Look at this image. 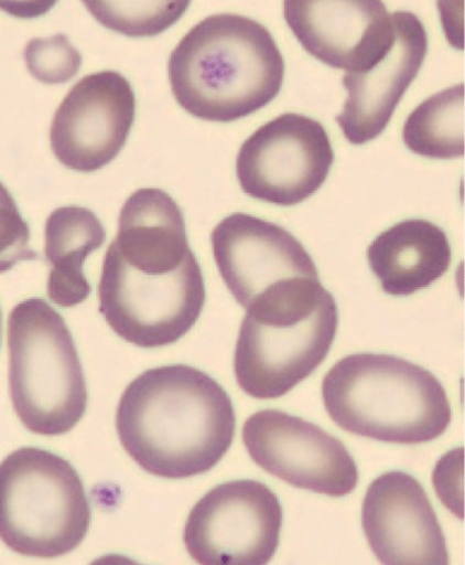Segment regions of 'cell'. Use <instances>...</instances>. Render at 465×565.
Returning <instances> with one entry per match:
<instances>
[{
  "label": "cell",
  "mask_w": 465,
  "mask_h": 565,
  "mask_svg": "<svg viewBox=\"0 0 465 565\" xmlns=\"http://www.w3.org/2000/svg\"><path fill=\"white\" fill-rule=\"evenodd\" d=\"M31 231L8 188L0 181V274L17 264L40 259L30 246Z\"/></svg>",
  "instance_id": "cell-21"
},
{
  "label": "cell",
  "mask_w": 465,
  "mask_h": 565,
  "mask_svg": "<svg viewBox=\"0 0 465 565\" xmlns=\"http://www.w3.org/2000/svg\"><path fill=\"white\" fill-rule=\"evenodd\" d=\"M333 163L334 150L322 124L299 114H285L245 141L236 173L249 198L291 207L320 190Z\"/></svg>",
  "instance_id": "cell-8"
},
{
  "label": "cell",
  "mask_w": 465,
  "mask_h": 565,
  "mask_svg": "<svg viewBox=\"0 0 465 565\" xmlns=\"http://www.w3.org/2000/svg\"><path fill=\"white\" fill-rule=\"evenodd\" d=\"M107 232L91 211L71 206L54 211L45 224V260L50 266L47 296L61 308L83 303L91 294L85 260L104 246Z\"/></svg>",
  "instance_id": "cell-17"
},
{
  "label": "cell",
  "mask_w": 465,
  "mask_h": 565,
  "mask_svg": "<svg viewBox=\"0 0 465 565\" xmlns=\"http://www.w3.org/2000/svg\"><path fill=\"white\" fill-rule=\"evenodd\" d=\"M98 296L110 328L127 342L145 349L170 345L187 334L207 298L197 259L169 274L143 273L110 249Z\"/></svg>",
  "instance_id": "cell-7"
},
{
  "label": "cell",
  "mask_w": 465,
  "mask_h": 565,
  "mask_svg": "<svg viewBox=\"0 0 465 565\" xmlns=\"http://www.w3.org/2000/svg\"><path fill=\"white\" fill-rule=\"evenodd\" d=\"M212 245L226 287L245 309L281 282L320 278L312 256L295 236L248 214L223 220L213 231Z\"/></svg>",
  "instance_id": "cell-12"
},
{
  "label": "cell",
  "mask_w": 465,
  "mask_h": 565,
  "mask_svg": "<svg viewBox=\"0 0 465 565\" xmlns=\"http://www.w3.org/2000/svg\"><path fill=\"white\" fill-rule=\"evenodd\" d=\"M322 394L342 429L383 443L418 445L443 435L452 419L445 390L429 370L390 354L343 358Z\"/></svg>",
  "instance_id": "cell-4"
},
{
  "label": "cell",
  "mask_w": 465,
  "mask_h": 565,
  "mask_svg": "<svg viewBox=\"0 0 465 565\" xmlns=\"http://www.w3.org/2000/svg\"><path fill=\"white\" fill-rule=\"evenodd\" d=\"M251 459L288 484L342 498L358 484V468L343 443L321 427L281 411H260L242 428Z\"/></svg>",
  "instance_id": "cell-10"
},
{
  "label": "cell",
  "mask_w": 465,
  "mask_h": 565,
  "mask_svg": "<svg viewBox=\"0 0 465 565\" xmlns=\"http://www.w3.org/2000/svg\"><path fill=\"white\" fill-rule=\"evenodd\" d=\"M88 12L105 28L129 38L156 36L191 7V2H84Z\"/></svg>",
  "instance_id": "cell-19"
},
{
  "label": "cell",
  "mask_w": 465,
  "mask_h": 565,
  "mask_svg": "<svg viewBox=\"0 0 465 565\" xmlns=\"http://www.w3.org/2000/svg\"><path fill=\"white\" fill-rule=\"evenodd\" d=\"M367 258L387 295L409 297L447 271L452 249L441 227L408 220L379 235L368 247Z\"/></svg>",
  "instance_id": "cell-16"
},
{
  "label": "cell",
  "mask_w": 465,
  "mask_h": 565,
  "mask_svg": "<svg viewBox=\"0 0 465 565\" xmlns=\"http://www.w3.org/2000/svg\"><path fill=\"white\" fill-rule=\"evenodd\" d=\"M464 84L451 86L423 102L403 128L405 146L431 159H455L465 153Z\"/></svg>",
  "instance_id": "cell-18"
},
{
  "label": "cell",
  "mask_w": 465,
  "mask_h": 565,
  "mask_svg": "<svg viewBox=\"0 0 465 565\" xmlns=\"http://www.w3.org/2000/svg\"><path fill=\"white\" fill-rule=\"evenodd\" d=\"M134 119V90L122 74L104 71L86 75L55 113L51 148L64 167L95 172L121 152Z\"/></svg>",
  "instance_id": "cell-11"
},
{
  "label": "cell",
  "mask_w": 465,
  "mask_h": 565,
  "mask_svg": "<svg viewBox=\"0 0 465 565\" xmlns=\"http://www.w3.org/2000/svg\"><path fill=\"white\" fill-rule=\"evenodd\" d=\"M176 103L192 116L233 122L264 108L281 92L285 61L270 32L236 14L207 18L169 60Z\"/></svg>",
  "instance_id": "cell-2"
},
{
  "label": "cell",
  "mask_w": 465,
  "mask_h": 565,
  "mask_svg": "<svg viewBox=\"0 0 465 565\" xmlns=\"http://www.w3.org/2000/svg\"><path fill=\"white\" fill-rule=\"evenodd\" d=\"M284 14L312 56L346 73L369 68L396 36L393 14L380 0H288Z\"/></svg>",
  "instance_id": "cell-13"
},
{
  "label": "cell",
  "mask_w": 465,
  "mask_h": 565,
  "mask_svg": "<svg viewBox=\"0 0 465 565\" xmlns=\"http://www.w3.org/2000/svg\"><path fill=\"white\" fill-rule=\"evenodd\" d=\"M283 521V507L268 487L234 481L213 489L195 505L183 540L199 564L263 565L277 552Z\"/></svg>",
  "instance_id": "cell-9"
},
{
  "label": "cell",
  "mask_w": 465,
  "mask_h": 565,
  "mask_svg": "<svg viewBox=\"0 0 465 565\" xmlns=\"http://www.w3.org/2000/svg\"><path fill=\"white\" fill-rule=\"evenodd\" d=\"M23 55L30 73L48 85L67 83L82 66L80 53L64 34L33 39Z\"/></svg>",
  "instance_id": "cell-20"
},
{
  "label": "cell",
  "mask_w": 465,
  "mask_h": 565,
  "mask_svg": "<svg viewBox=\"0 0 465 565\" xmlns=\"http://www.w3.org/2000/svg\"><path fill=\"white\" fill-rule=\"evenodd\" d=\"M0 343H2V310H0Z\"/></svg>",
  "instance_id": "cell-22"
},
{
  "label": "cell",
  "mask_w": 465,
  "mask_h": 565,
  "mask_svg": "<svg viewBox=\"0 0 465 565\" xmlns=\"http://www.w3.org/2000/svg\"><path fill=\"white\" fill-rule=\"evenodd\" d=\"M361 524L367 542L387 565H446V540L423 487L402 470L371 483Z\"/></svg>",
  "instance_id": "cell-14"
},
{
  "label": "cell",
  "mask_w": 465,
  "mask_h": 565,
  "mask_svg": "<svg viewBox=\"0 0 465 565\" xmlns=\"http://www.w3.org/2000/svg\"><path fill=\"white\" fill-rule=\"evenodd\" d=\"M396 36L389 50L369 68L345 73L348 96L336 122L354 146L376 140L387 129L428 53V34L411 12L393 13Z\"/></svg>",
  "instance_id": "cell-15"
},
{
  "label": "cell",
  "mask_w": 465,
  "mask_h": 565,
  "mask_svg": "<svg viewBox=\"0 0 465 565\" xmlns=\"http://www.w3.org/2000/svg\"><path fill=\"white\" fill-rule=\"evenodd\" d=\"M90 514L83 482L63 457L23 447L0 462V540L12 551L65 555L85 539Z\"/></svg>",
  "instance_id": "cell-6"
},
{
  "label": "cell",
  "mask_w": 465,
  "mask_h": 565,
  "mask_svg": "<svg viewBox=\"0 0 465 565\" xmlns=\"http://www.w3.org/2000/svg\"><path fill=\"white\" fill-rule=\"evenodd\" d=\"M10 391L23 425L43 436L72 430L87 408L78 352L63 317L46 301L18 305L9 318Z\"/></svg>",
  "instance_id": "cell-5"
},
{
  "label": "cell",
  "mask_w": 465,
  "mask_h": 565,
  "mask_svg": "<svg viewBox=\"0 0 465 565\" xmlns=\"http://www.w3.org/2000/svg\"><path fill=\"white\" fill-rule=\"evenodd\" d=\"M116 422L132 459L166 480L209 472L229 450L236 429L226 391L206 372L185 364L141 373L125 391Z\"/></svg>",
  "instance_id": "cell-1"
},
{
  "label": "cell",
  "mask_w": 465,
  "mask_h": 565,
  "mask_svg": "<svg viewBox=\"0 0 465 565\" xmlns=\"http://www.w3.org/2000/svg\"><path fill=\"white\" fill-rule=\"evenodd\" d=\"M246 311L234 369L240 390L256 399L281 398L307 380L337 333V305L320 278L284 281Z\"/></svg>",
  "instance_id": "cell-3"
}]
</instances>
